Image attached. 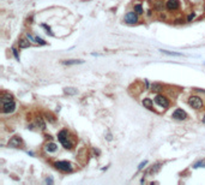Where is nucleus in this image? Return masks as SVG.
Instances as JSON below:
<instances>
[{"instance_id":"obj_1","label":"nucleus","mask_w":205,"mask_h":185,"mask_svg":"<svg viewBox=\"0 0 205 185\" xmlns=\"http://www.w3.org/2000/svg\"><path fill=\"white\" fill-rule=\"evenodd\" d=\"M58 139H59L60 143L64 145V148H66V149H71V148H72V142L70 141L69 132H67L66 130H61V131L58 134Z\"/></svg>"},{"instance_id":"obj_2","label":"nucleus","mask_w":205,"mask_h":185,"mask_svg":"<svg viewBox=\"0 0 205 185\" xmlns=\"http://www.w3.org/2000/svg\"><path fill=\"white\" fill-rule=\"evenodd\" d=\"M187 102H188V105H190L192 108H194V110H200L202 106H203V100H202V97L196 96V95L190 96Z\"/></svg>"},{"instance_id":"obj_3","label":"nucleus","mask_w":205,"mask_h":185,"mask_svg":"<svg viewBox=\"0 0 205 185\" xmlns=\"http://www.w3.org/2000/svg\"><path fill=\"white\" fill-rule=\"evenodd\" d=\"M55 168H58L59 171L62 172H71L72 171V165L69 161H56L54 163Z\"/></svg>"},{"instance_id":"obj_4","label":"nucleus","mask_w":205,"mask_h":185,"mask_svg":"<svg viewBox=\"0 0 205 185\" xmlns=\"http://www.w3.org/2000/svg\"><path fill=\"white\" fill-rule=\"evenodd\" d=\"M155 102L158 105V106H161V107H163V108H168L169 107V100L166 97V96H163V95H156L155 96Z\"/></svg>"},{"instance_id":"obj_5","label":"nucleus","mask_w":205,"mask_h":185,"mask_svg":"<svg viewBox=\"0 0 205 185\" xmlns=\"http://www.w3.org/2000/svg\"><path fill=\"white\" fill-rule=\"evenodd\" d=\"M15 110H16V103L13 102V100L4 102V105H2V112L4 113H12Z\"/></svg>"},{"instance_id":"obj_6","label":"nucleus","mask_w":205,"mask_h":185,"mask_svg":"<svg viewBox=\"0 0 205 185\" xmlns=\"http://www.w3.org/2000/svg\"><path fill=\"white\" fill-rule=\"evenodd\" d=\"M125 21L128 24H134L138 22V13L134 11V12H127L125 15Z\"/></svg>"},{"instance_id":"obj_7","label":"nucleus","mask_w":205,"mask_h":185,"mask_svg":"<svg viewBox=\"0 0 205 185\" xmlns=\"http://www.w3.org/2000/svg\"><path fill=\"white\" fill-rule=\"evenodd\" d=\"M172 118H173V119H176V120H185V119L187 118V113H186L183 110H181V108H176V110L173 112Z\"/></svg>"},{"instance_id":"obj_8","label":"nucleus","mask_w":205,"mask_h":185,"mask_svg":"<svg viewBox=\"0 0 205 185\" xmlns=\"http://www.w3.org/2000/svg\"><path fill=\"white\" fill-rule=\"evenodd\" d=\"M166 7L169 11H175L180 7L179 0H167L166 1Z\"/></svg>"},{"instance_id":"obj_9","label":"nucleus","mask_w":205,"mask_h":185,"mask_svg":"<svg viewBox=\"0 0 205 185\" xmlns=\"http://www.w3.org/2000/svg\"><path fill=\"white\" fill-rule=\"evenodd\" d=\"M21 144H22V139L18 136H15L8 141V147H11V148H19Z\"/></svg>"},{"instance_id":"obj_10","label":"nucleus","mask_w":205,"mask_h":185,"mask_svg":"<svg viewBox=\"0 0 205 185\" xmlns=\"http://www.w3.org/2000/svg\"><path fill=\"white\" fill-rule=\"evenodd\" d=\"M56 149H58V145L55 143H53V142H49V143H47L45 145V150L47 153H54V152H56Z\"/></svg>"},{"instance_id":"obj_11","label":"nucleus","mask_w":205,"mask_h":185,"mask_svg":"<svg viewBox=\"0 0 205 185\" xmlns=\"http://www.w3.org/2000/svg\"><path fill=\"white\" fill-rule=\"evenodd\" d=\"M18 46H19V48H28V47H30V42L25 39H21L18 41Z\"/></svg>"},{"instance_id":"obj_12","label":"nucleus","mask_w":205,"mask_h":185,"mask_svg":"<svg viewBox=\"0 0 205 185\" xmlns=\"http://www.w3.org/2000/svg\"><path fill=\"white\" fill-rule=\"evenodd\" d=\"M143 105H144V107H146L149 110H153V100L151 99H149V97L144 99L143 100Z\"/></svg>"},{"instance_id":"obj_13","label":"nucleus","mask_w":205,"mask_h":185,"mask_svg":"<svg viewBox=\"0 0 205 185\" xmlns=\"http://www.w3.org/2000/svg\"><path fill=\"white\" fill-rule=\"evenodd\" d=\"M83 60H64L62 64L64 65H75V64H82Z\"/></svg>"},{"instance_id":"obj_14","label":"nucleus","mask_w":205,"mask_h":185,"mask_svg":"<svg viewBox=\"0 0 205 185\" xmlns=\"http://www.w3.org/2000/svg\"><path fill=\"white\" fill-rule=\"evenodd\" d=\"M64 92L67 95H76L77 94V89H75V88H65Z\"/></svg>"},{"instance_id":"obj_15","label":"nucleus","mask_w":205,"mask_h":185,"mask_svg":"<svg viewBox=\"0 0 205 185\" xmlns=\"http://www.w3.org/2000/svg\"><path fill=\"white\" fill-rule=\"evenodd\" d=\"M1 100H2V102H6V101H12V100H13V96H12V95H10V94H4Z\"/></svg>"},{"instance_id":"obj_16","label":"nucleus","mask_w":205,"mask_h":185,"mask_svg":"<svg viewBox=\"0 0 205 185\" xmlns=\"http://www.w3.org/2000/svg\"><path fill=\"white\" fill-rule=\"evenodd\" d=\"M134 11H136L138 15H142V13L144 12V11H143V7H142V5H139V4H138V5H134Z\"/></svg>"},{"instance_id":"obj_17","label":"nucleus","mask_w":205,"mask_h":185,"mask_svg":"<svg viewBox=\"0 0 205 185\" xmlns=\"http://www.w3.org/2000/svg\"><path fill=\"white\" fill-rule=\"evenodd\" d=\"M163 53H166V54H168V55H176V57H181L182 54L181 53H175V52H168V51H162Z\"/></svg>"},{"instance_id":"obj_18","label":"nucleus","mask_w":205,"mask_h":185,"mask_svg":"<svg viewBox=\"0 0 205 185\" xmlns=\"http://www.w3.org/2000/svg\"><path fill=\"white\" fill-rule=\"evenodd\" d=\"M161 89H162V86H161V84H153V90L158 92V90H161Z\"/></svg>"},{"instance_id":"obj_19","label":"nucleus","mask_w":205,"mask_h":185,"mask_svg":"<svg viewBox=\"0 0 205 185\" xmlns=\"http://www.w3.org/2000/svg\"><path fill=\"white\" fill-rule=\"evenodd\" d=\"M35 42H36V44H40V45H46V42H45V41H43L42 39L37 37V36L35 37Z\"/></svg>"},{"instance_id":"obj_20","label":"nucleus","mask_w":205,"mask_h":185,"mask_svg":"<svg viewBox=\"0 0 205 185\" xmlns=\"http://www.w3.org/2000/svg\"><path fill=\"white\" fill-rule=\"evenodd\" d=\"M42 26L45 28V29H47V33H49V35H53V33H52V30H51V28L47 25V24H42Z\"/></svg>"},{"instance_id":"obj_21","label":"nucleus","mask_w":205,"mask_h":185,"mask_svg":"<svg viewBox=\"0 0 205 185\" xmlns=\"http://www.w3.org/2000/svg\"><path fill=\"white\" fill-rule=\"evenodd\" d=\"M148 163V161H144V162H140V165L138 166V169H143L144 167H145V165Z\"/></svg>"},{"instance_id":"obj_22","label":"nucleus","mask_w":205,"mask_h":185,"mask_svg":"<svg viewBox=\"0 0 205 185\" xmlns=\"http://www.w3.org/2000/svg\"><path fill=\"white\" fill-rule=\"evenodd\" d=\"M205 166V162H198V163H196V165H194V167H196V168H198V167H204Z\"/></svg>"},{"instance_id":"obj_23","label":"nucleus","mask_w":205,"mask_h":185,"mask_svg":"<svg viewBox=\"0 0 205 185\" xmlns=\"http://www.w3.org/2000/svg\"><path fill=\"white\" fill-rule=\"evenodd\" d=\"M12 52H13V54H15V57H16V59L17 60H19V55H18V52H17V49H12Z\"/></svg>"},{"instance_id":"obj_24","label":"nucleus","mask_w":205,"mask_h":185,"mask_svg":"<svg viewBox=\"0 0 205 185\" xmlns=\"http://www.w3.org/2000/svg\"><path fill=\"white\" fill-rule=\"evenodd\" d=\"M194 17H196V15H194V13H192V15H190V16L187 17V22H191V21H192V19L194 18Z\"/></svg>"},{"instance_id":"obj_25","label":"nucleus","mask_w":205,"mask_h":185,"mask_svg":"<svg viewBox=\"0 0 205 185\" xmlns=\"http://www.w3.org/2000/svg\"><path fill=\"white\" fill-rule=\"evenodd\" d=\"M46 183H49V184H52V183H53V179H52V178H49V179L47 178V179H46Z\"/></svg>"},{"instance_id":"obj_26","label":"nucleus","mask_w":205,"mask_h":185,"mask_svg":"<svg viewBox=\"0 0 205 185\" xmlns=\"http://www.w3.org/2000/svg\"><path fill=\"white\" fill-rule=\"evenodd\" d=\"M203 121L205 123V116H204V118H203Z\"/></svg>"},{"instance_id":"obj_27","label":"nucleus","mask_w":205,"mask_h":185,"mask_svg":"<svg viewBox=\"0 0 205 185\" xmlns=\"http://www.w3.org/2000/svg\"><path fill=\"white\" fill-rule=\"evenodd\" d=\"M204 10H205V6H204Z\"/></svg>"}]
</instances>
